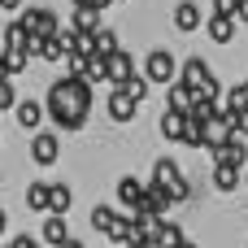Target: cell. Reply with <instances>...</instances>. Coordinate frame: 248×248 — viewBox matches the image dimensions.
Returning a JSON list of instances; mask_svg holds the SVG:
<instances>
[{"instance_id": "obj_27", "label": "cell", "mask_w": 248, "mask_h": 248, "mask_svg": "<svg viewBox=\"0 0 248 248\" xmlns=\"http://www.w3.org/2000/svg\"><path fill=\"white\" fill-rule=\"evenodd\" d=\"M157 240H161V248H179V244H187L183 227H179V222H170V218H166V227H161V235H157Z\"/></svg>"}, {"instance_id": "obj_17", "label": "cell", "mask_w": 248, "mask_h": 248, "mask_svg": "<svg viewBox=\"0 0 248 248\" xmlns=\"http://www.w3.org/2000/svg\"><path fill=\"white\" fill-rule=\"evenodd\" d=\"M205 35H209L214 44H231V39H235V17H222V13H214V17L205 22Z\"/></svg>"}, {"instance_id": "obj_20", "label": "cell", "mask_w": 248, "mask_h": 248, "mask_svg": "<svg viewBox=\"0 0 248 248\" xmlns=\"http://www.w3.org/2000/svg\"><path fill=\"white\" fill-rule=\"evenodd\" d=\"M148 205H153V214H161V218H166V214H170L179 201H174V192H170V187H161V183H148Z\"/></svg>"}, {"instance_id": "obj_21", "label": "cell", "mask_w": 248, "mask_h": 248, "mask_svg": "<svg viewBox=\"0 0 248 248\" xmlns=\"http://www.w3.org/2000/svg\"><path fill=\"white\" fill-rule=\"evenodd\" d=\"M218 113H222V109H218V100H214V96H196V100H192V109H187V118H192V122H214Z\"/></svg>"}, {"instance_id": "obj_22", "label": "cell", "mask_w": 248, "mask_h": 248, "mask_svg": "<svg viewBox=\"0 0 248 248\" xmlns=\"http://www.w3.org/2000/svg\"><path fill=\"white\" fill-rule=\"evenodd\" d=\"M244 183V170H235V166H214V187L218 192H235Z\"/></svg>"}, {"instance_id": "obj_38", "label": "cell", "mask_w": 248, "mask_h": 248, "mask_svg": "<svg viewBox=\"0 0 248 248\" xmlns=\"http://www.w3.org/2000/svg\"><path fill=\"white\" fill-rule=\"evenodd\" d=\"M240 22H248V0H240V13H235Z\"/></svg>"}, {"instance_id": "obj_3", "label": "cell", "mask_w": 248, "mask_h": 248, "mask_svg": "<svg viewBox=\"0 0 248 248\" xmlns=\"http://www.w3.org/2000/svg\"><path fill=\"white\" fill-rule=\"evenodd\" d=\"M22 22H26V31L31 35H44V39H57L65 26H61V17L48 9V4H35V9H22Z\"/></svg>"}, {"instance_id": "obj_4", "label": "cell", "mask_w": 248, "mask_h": 248, "mask_svg": "<svg viewBox=\"0 0 248 248\" xmlns=\"http://www.w3.org/2000/svg\"><path fill=\"white\" fill-rule=\"evenodd\" d=\"M57 157H61V140H57L52 131H35V140H31V161H35V166H57Z\"/></svg>"}, {"instance_id": "obj_12", "label": "cell", "mask_w": 248, "mask_h": 248, "mask_svg": "<svg viewBox=\"0 0 248 248\" xmlns=\"http://www.w3.org/2000/svg\"><path fill=\"white\" fill-rule=\"evenodd\" d=\"M201 22H205V17H201V4H196V0H179V4H174V26H179L183 35L201 31Z\"/></svg>"}, {"instance_id": "obj_28", "label": "cell", "mask_w": 248, "mask_h": 248, "mask_svg": "<svg viewBox=\"0 0 248 248\" xmlns=\"http://www.w3.org/2000/svg\"><path fill=\"white\" fill-rule=\"evenodd\" d=\"M44 61H52V65H61V61H70V52H65V44H61V39H48V48H44Z\"/></svg>"}, {"instance_id": "obj_30", "label": "cell", "mask_w": 248, "mask_h": 248, "mask_svg": "<svg viewBox=\"0 0 248 248\" xmlns=\"http://www.w3.org/2000/svg\"><path fill=\"white\" fill-rule=\"evenodd\" d=\"M227 122H231V131H235L240 140H248V109H235V113H227Z\"/></svg>"}, {"instance_id": "obj_19", "label": "cell", "mask_w": 248, "mask_h": 248, "mask_svg": "<svg viewBox=\"0 0 248 248\" xmlns=\"http://www.w3.org/2000/svg\"><path fill=\"white\" fill-rule=\"evenodd\" d=\"M26 39H31L26 22H22V17H13V22L4 26V52H22V48H26Z\"/></svg>"}, {"instance_id": "obj_11", "label": "cell", "mask_w": 248, "mask_h": 248, "mask_svg": "<svg viewBox=\"0 0 248 248\" xmlns=\"http://www.w3.org/2000/svg\"><path fill=\"white\" fill-rule=\"evenodd\" d=\"M157 131H161V140H170V144H183V140H187V113H174V109H166V113H161V122H157Z\"/></svg>"}, {"instance_id": "obj_32", "label": "cell", "mask_w": 248, "mask_h": 248, "mask_svg": "<svg viewBox=\"0 0 248 248\" xmlns=\"http://www.w3.org/2000/svg\"><path fill=\"white\" fill-rule=\"evenodd\" d=\"M214 13H222V17H235V13H240V0H214Z\"/></svg>"}, {"instance_id": "obj_1", "label": "cell", "mask_w": 248, "mask_h": 248, "mask_svg": "<svg viewBox=\"0 0 248 248\" xmlns=\"http://www.w3.org/2000/svg\"><path fill=\"white\" fill-rule=\"evenodd\" d=\"M48 122H57V131L74 135L87 126V113H92V83L78 78V74H61L52 87H48Z\"/></svg>"}, {"instance_id": "obj_40", "label": "cell", "mask_w": 248, "mask_h": 248, "mask_svg": "<svg viewBox=\"0 0 248 248\" xmlns=\"http://www.w3.org/2000/svg\"><path fill=\"white\" fill-rule=\"evenodd\" d=\"M140 248H161V240H144V244H140Z\"/></svg>"}, {"instance_id": "obj_6", "label": "cell", "mask_w": 248, "mask_h": 248, "mask_svg": "<svg viewBox=\"0 0 248 248\" xmlns=\"http://www.w3.org/2000/svg\"><path fill=\"white\" fill-rule=\"evenodd\" d=\"M209 78H214V70L205 65V57H187V61H183V70H179V83H187L196 96H201V87H205Z\"/></svg>"}, {"instance_id": "obj_15", "label": "cell", "mask_w": 248, "mask_h": 248, "mask_svg": "<svg viewBox=\"0 0 248 248\" xmlns=\"http://www.w3.org/2000/svg\"><path fill=\"white\" fill-rule=\"evenodd\" d=\"M153 183H161V187H170V192L183 183V174H179L174 157H157V161H153Z\"/></svg>"}, {"instance_id": "obj_16", "label": "cell", "mask_w": 248, "mask_h": 248, "mask_svg": "<svg viewBox=\"0 0 248 248\" xmlns=\"http://www.w3.org/2000/svg\"><path fill=\"white\" fill-rule=\"evenodd\" d=\"M26 209L52 214V183H26Z\"/></svg>"}, {"instance_id": "obj_42", "label": "cell", "mask_w": 248, "mask_h": 248, "mask_svg": "<svg viewBox=\"0 0 248 248\" xmlns=\"http://www.w3.org/2000/svg\"><path fill=\"white\" fill-rule=\"evenodd\" d=\"M61 248H83V244H78V240H70V244H61Z\"/></svg>"}, {"instance_id": "obj_44", "label": "cell", "mask_w": 248, "mask_h": 248, "mask_svg": "<svg viewBox=\"0 0 248 248\" xmlns=\"http://www.w3.org/2000/svg\"><path fill=\"white\" fill-rule=\"evenodd\" d=\"M244 187H248V170H244Z\"/></svg>"}, {"instance_id": "obj_18", "label": "cell", "mask_w": 248, "mask_h": 248, "mask_svg": "<svg viewBox=\"0 0 248 248\" xmlns=\"http://www.w3.org/2000/svg\"><path fill=\"white\" fill-rule=\"evenodd\" d=\"M192 100H196V92H192L187 83H174V87H166V109H174V113H187V109H192Z\"/></svg>"}, {"instance_id": "obj_24", "label": "cell", "mask_w": 248, "mask_h": 248, "mask_svg": "<svg viewBox=\"0 0 248 248\" xmlns=\"http://www.w3.org/2000/svg\"><path fill=\"white\" fill-rule=\"evenodd\" d=\"M113 222H118V209H113V205H92V227H96L100 235H109Z\"/></svg>"}, {"instance_id": "obj_23", "label": "cell", "mask_w": 248, "mask_h": 248, "mask_svg": "<svg viewBox=\"0 0 248 248\" xmlns=\"http://www.w3.org/2000/svg\"><path fill=\"white\" fill-rule=\"evenodd\" d=\"M70 31H78V35H96V31H100V13H96V9H74Z\"/></svg>"}, {"instance_id": "obj_34", "label": "cell", "mask_w": 248, "mask_h": 248, "mask_svg": "<svg viewBox=\"0 0 248 248\" xmlns=\"http://www.w3.org/2000/svg\"><path fill=\"white\" fill-rule=\"evenodd\" d=\"M9 248H39V244H35V240H26V235H17V240H13Z\"/></svg>"}, {"instance_id": "obj_14", "label": "cell", "mask_w": 248, "mask_h": 248, "mask_svg": "<svg viewBox=\"0 0 248 248\" xmlns=\"http://www.w3.org/2000/svg\"><path fill=\"white\" fill-rule=\"evenodd\" d=\"M39 240H44V244H52V248L70 244V231H65V218H61V214H48V218H44V227H39Z\"/></svg>"}, {"instance_id": "obj_2", "label": "cell", "mask_w": 248, "mask_h": 248, "mask_svg": "<svg viewBox=\"0 0 248 248\" xmlns=\"http://www.w3.org/2000/svg\"><path fill=\"white\" fill-rule=\"evenodd\" d=\"M179 57L170 52V48H153L148 52V61H144V78L153 83V87H174L179 83Z\"/></svg>"}, {"instance_id": "obj_43", "label": "cell", "mask_w": 248, "mask_h": 248, "mask_svg": "<svg viewBox=\"0 0 248 248\" xmlns=\"http://www.w3.org/2000/svg\"><path fill=\"white\" fill-rule=\"evenodd\" d=\"M179 248H201V244H192V240H187V244H179Z\"/></svg>"}, {"instance_id": "obj_8", "label": "cell", "mask_w": 248, "mask_h": 248, "mask_svg": "<svg viewBox=\"0 0 248 248\" xmlns=\"http://www.w3.org/2000/svg\"><path fill=\"white\" fill-rule=\"evenodd\" d=\"M105 65H109V83L113 87H126L140 70H135V61H131V52H113V57H105Z\"/></svg>"}, {"instance_id": "obj_29", "label": "cell", "mask_w": 248, "mask_h": 248, "mask_svg": "<svg viewBox=\"0 0 248 248\" xmlns=\"http://www.w3.org/2000/svg\"><path fill=\"white\" fill-rule=\"evenodd\" d=\"M126 92H131V96H135V100H140V105H144V100H148V92H153V83H148V78H144V74H135V78H131V83H126Z\"/></svg>"}, {"instance_id": "obj_41", "label": "cell", "mask_w": 248, "mask_h": 248, "mask_svg": "<svg viewBox=\"0 0 248 248\" xmlns=\"http://www.w3.org/2000/svg\"><path fill=\"white\" fill-rule=\"evenodd\" d=\"M74 9H92V0H74Z\"/></svg>"}, {"instance_id": "obj_35", "label": "cell", "mask_w": 248, "mask_h": 248, "mask_svg": "<svg viewBox=\"0 0 248 248\" xmlns=\"http://www.w3.org/2000/svg\"><path fill=\"white\" fill-rule=\"evenodd\" d=\"M0 9H4V13H17V9H22V0H0Z\"/></svg>"}, {"instance_id": "obj_7", "label": "cell", "mask_w": 248, "mask_h": 248, "mask_svg": "<svg viewBox=\"0 0 248 248\" xmlns=\"http://www.w3.org/2000/svg\"><path fill=\"white\" fill-rule=\"evenodd\" d=\"M144 196H148V183H140L135 174H126V179H118V205H122L126 214H135Z\"/></svg>"}, {"instance_id": "obj_10", "label": "cell", "mask_w": 248, "mask_h": 248, "mask_svg": "<svg viewBox=\"0 0 248 248\" xmlns=\"http://www.w3.org/2000/svg\"><path fill=\"white\" fill-rule=\"evenodd\" d=\"M214 166H235V170H248V140H231L227 148H218L214 153Z\"/></svg>"}, {"instance_id": "obj_33", "label": "cell", "mask_w": 248, "mask_h": 248, "mask_svg": "<svg viewBox=\"0 0 248 248\" xmlns=\"http://www.w3.org/2000/svg\"><path fill=\"white\" fill-rule=\"evenodd\" d=\"M26 70V57L22 52H9V74H22Z\"/></svg>"}, {"instance_id": "obj_5", "label": "cell", "mask_w": 248, "mask_h": 248, "mask_svg": "<svg viewBox=\"0 0 248 248\" xmlns=\"http://www.w3.org/2000/svg\"><path fill=\"white\" fill-rule=\"evenodd\" d=\"M135 113H140V100H135L126 87H113V92H109V118H113V122H135Z\"/></svg>"}, {"instance_id": "obj_39", "label": "cell", "mask_w": 248, "mask_h": 248, "mask_svg": "<svg viewBox=\"0 0 248 248\" xmlns=\"http://www.w3.org/2000/svg\"><path fill=\"white\" fill-rule=\"evenodd\" d=\"M4 231H9V214L0 209V235H4Z\"/></svg>"}, {"instance_id": "obj_37", "label": "cell", "mask_w": 248, "mask_h": 248, "mask_svg": "<svg viewBox=\"0 0 248 248\" xmlns=\"http://www.w3.org/2000/svg\"><path fill=\"white\" fill-rule=\"evenodd\" d=\"M109 4H118V0H92V9L100 13V9H109Z\"/></svg>"}, {"instance_id": "obj_9", "label": "cell", "mask_w": 248, "mask_h": 248, "mask_svg": "<svg viewBox=\"0 0 248 248\" xmlns=\"http://www.w3.org/2000/svg\"><path fill=\"white\" fill-rule=\"evenodd\" d=\"M235 140V131H231V122H227V113H218L214 122H205V148L209 153H218V148H227Z\"/></svg>"}, {"instance_id": "obj_26", "label": "cell", "mask_w": 248, "mask_h": 248, "mask_svg": "<svg viewBox=\"0 0 248 248\" xmlns=\"http://www.w3.org/2000/svg\"><path fill=\"white\" fill-rule=\"evenodd\" d=\"M70 205H74V192L65 187V183H52V214H70Z\"/></svg>"}, {"instance_id": "obj_31", "label": "cell", "mask_w": 248, "mask_h": 248, "mask_svg": "<svg viewBox=\"0 0 248 248\" xmlns=\"http://www.w3.org/2000/svg\"><path fill=\"white\" fill-rule=\"evenodd\" d=\"M0 109H17V92L9 78H0Z\"/></svg>"}, {"instance_id": "obj_13", "label": "cell", "mask_w": 248, "mask_h": 248, "mask_svg": "<svg viewBox=\"0 0 248 248\" xmlns=\"http://www.w3.org/2000/svg\"><path fill=\"white\" fill-rule=\"evenodd\" d=\"M13 118H17V126H22V131H39V122L48 118V109H44L39 100H17Z\"/></svg>"}, {"instance_id": "obj_45", "label": "cell", "mask_w": 248, "mask_h": 248, "mask_svg": "<svg viewBox=\"0 0 248 248\" xmlns=\"http://www.w3.org/2000/svg\"><path fill=\"white\" fill-rule=\"evenodd\" d=\"M118 4H122V0H118Z\"/></svg>"}, {"instance_id": "obj_25", "label": "cell", "mask_w": 248, "mask_h": 248, "mask_svg": "<svg viewBox=\"0 0 248 248\" xmlns=\"http://www.w3.org/2000/svg\"><path fill=\"white\" fill-rule=\"evenodd\" d=\"M113 52H122V44H118V35H113L109 26H100V31H96V52H92V57H113Z\"/></svg>"}, {"instance_id": "obj_36", "label": "cell", "mask_w": 248, "mask_h": 248, "mask_svg": "<svg viewBox=\"0 0 248 248\" xmlns=\"http://www.w3.org/2000/svg\"><path fill=\"white\" fill-rule=\"evenodd\" d=\"M0 78H13L9 74V52H0Z\"/></svg>"}]
</instances>
